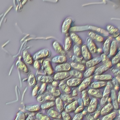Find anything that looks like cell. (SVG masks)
<instances>
[{
  "instance_id": "cell-1",
  "label": "cell",
  "mask_w": 120,
  "mask_h": 120,
  "mask_svg": "<svg viewBox=\"0 0 120 120\" xmlns=\"http://www.w3.org/2000/svg\"><path fill=\"white\" fill-rule=\"evenodd\" d=\"M111 83L109 82H108L107 83V85L106 86L104 92L103 93L102 98L101 101V104L102 105L105 104L107 101L108 100L109 97V96L110 92H111Z\"/></svg>"
},
{
  "instance_id": "cell-2",
  "label": "cell",
  "mask_w": 120,
  "mask_h": 120,
  "mask_svg": "<svg viewBox=\"0 0 120 120\" xmlns=\"http://www.w3.org/2000/svg\"><path fill=\"white\" fill-rule=\"evenodd\" d=\"M92 77H89L85 79L81 82L79 86V90L80 92H82L87 88L91 84Z\"/></svg>"
},
{
  "instance_id": "cell-3",
  "label": "cell",
  "mask_w": 120,
  "mask_h": 120,
  "mask_svg": "<svg viewBox=\"0 0 120 120\" xmlns=\"http://www.w3.org/2000/svg\"><path fill=\"white\" fill-rule=\"evenodd\" d=\"M98 101L96 98H93L90 102L88 108V111L90 113H93L96 111L98 107Z\"/></svg>"
},
{
  "instance_id": "cell-4",
  "label": "cell",
  "mask_w": 120,
  "mask_h": 120,
  "mask_svg": "<svg viewBox=\"0 0 120 120\" xmlns=\"http://www.w3.org/2000/svg\"><path fill=\"white\" fill-rule=\"evenodd\" d=\"M87 43L90 51L93 54H95L98 51L97 48L95 43L90 38L87 39Z\"/></svg>"
},
{
  "instance_id": "cell-5",
  "label": "cell",
  "mask_w": 120,
  "mask_h": 120,
  "mask_svg": "<svg viewBox=\"0 0 120 120\" xmlns=\"http://www.w3.org/2000/svg\"><path fill=\"white\" fill-rule=\"evenodd\" d=\"M113 106L111 103L107 104L105 106L100 112V114L102 116H106L111 112L114 109Z\"/></svg>"
},
{
  "instance_id": "cell-6",
  "label": "cell",
  "mask_w": 120,
  "mask_h": 120,
  "mask_svg": "<svg viewBox=\"0 0 120 120\" xmlns=\"http://www.w3.org/2000/svg\"><path fill=\"white\" fill-rule=\"evenodd\" d=\"M71 68V66L69 64H64L57 66L55 68V70L56 71L66 72L70 71Z\"/></svg>"
},
{
  "instance_id": "cell-7",
  "label": "cell",
  "mask_w": 120,
  "mask_h": 120,
  "mask_svg": "<svg viewBox=\"0 0 120 120\" xmlns=\"http://www.w3.org/2000/svg\"><path fill=\"white\" fill-rule=\"evenodd\" d=\"M72 23L71 19H66L63 23L62 26V31L64 33H67L71 28Z\"/></svg>"
},
{
  "instance_id": "cell-8",
  "label": "cell",
  "mask_w": 120,
  "mask_h": 120,
  "mask_svg": "<svg viewBox=\"0 0 120 120\" xmlns=\"http://www.w3.org/2000/svg\"><path fill=\"white\" fill-rule=\"evenodd\" d=\"M82 82L81 79L78 78L71 79L67 81V84L69 87H76L80 85Z\"/></svg>"
},
{
  "instance_id": "cell-9",
  "label": "cell",
  "mask_w": 120,
  "mask_h": 120,
  "mask_svg": "<svg viewBox=\"0 0 120 120\" xmlns=\"http://www.w3.org/2000/svg\"><path fill=\"white\" fill-rule=\"evenodd\" d=\"M53 46L55 51L58 54L62 56H64V55H66V52L58 42L57 41L54 42L53 44Z\"/></svg>"
},
{
  "instance_id": "cell-10",
  "label": "cell",
  "mask_w": 120,
  "mask_h": 120,
  "mask_svg": "<svg viewBox=\"0 0 120 120\" xmlns=\"http://www.w3.org/2000/svg\"><path fill=\"white\" fill-rule=\"evenodd\" d=\"M69 73L67 72H62L57 73L54 76L55 80H62L67 78L70 76Z\"/></svg>"
},
{
  "instance_id": "cell-11",
  "label": "cell",
  "mask_w": 120,
  "mask_h": 120,
  "mask_svg": "<svg viewBox=\"0 0 120 120\" xmlns=\"http://www.w3.org/2000/svg\"><path fill=\"white\" fill-rule=\"evenodd\" d=\"M101 61V59L100 57H96L92 60L87 62L86 63V66L87 67L89 68L94 67L95 66L99 64Z\"/></svg>"
},
{
  "instance_id": "cell-12",
  "label": "cell",
  "mask_w": 120,
  "mask_h": 120,
  "mask_svg": "<svg viewBox=\"0 0 120 120\" xmlns=\"http://www.w3.org/2000/svg\"><path fill=\"white\" fill-rule=\"evenodd\" d=\"M87 92L90 95L98 98H102L103 96V93L99 89H90Z\"/></svg>"
},
{
  "instance_id": "cell-13",
  "label": "cell",
  "mask_w": 120,
  "mask_h": 120,
  "mask_svg": "<svg viewBox=\"0 0 120 120\" xmlns=\"http://www.w3.org/2000/svg\"><path fill=\"white\" fill-rule=\"evenodd\" d=\"M78 102L77 101H74L67 106L65 109V111L68 112H71L75 111L78 107Z\"/></svg>"
},
{
  "instance_id": "cell-14",
  "label": "cell",
  "mask_w": 120,
  "mask_h": 120,
  "mask_svg": "<svg viewBox=\"0 0 120 120\" xmlns=\"http://www.w3.org/2000/svg\"><path fill=\"white\" fill-rule=\"evenodd\" d=\"M82 53L85 59L90 60L91 59L92 55L86 45H83L82 47Z\"/></svg>"
},
{
  "instance_id": "cell-15",
  "label": "cell",
  "mask_w": 120,
  "mask_h": 120,
  "mask_svg": "<svg viewBox=\"0 0 120 120\" xmlns=\"http://www.w3.org/2000/svg\"><path fill=\"white\" fill-rule=\"evenodd\" d=\"M82 98L83 100V104L84 106H88L90 104V99L87 92L86 90L82 92Z\"/></svg>"
},
{
  "instance_id": "cell-16",
  "label": "cell",
  "mask_w": 120,
  "mask_h": 120,
  "mask_svg": "<svg viewBox=\"0 0 120 120\" xmlns=\"http://www.w3.org/2000/svg\"><path fill=\"white\" fill-rule=\"evenodd\" d=\"M107 28L109 33L112 34L114 37H117L119 35V31L117 28L111 25H108Z\"/></svg>"
},
{
  "instance_id": "cell-17",
  "label": "cell",
  "mask_w": 120,
  "mask_h": 120,
  "mask_svg": "<svg viewBox=\"0 0 120 120\" xmlns=\"http://www.w3.org/2000/svg\"><path fill=\"white\" fill-rule=\"evenodd\" d=\"M43 64L47 73L50 75H53L54 71L50 62L48 61H45Z\"/></svg>"
},
{
  "instance_id": "cell-18",
  "label": "cell",
  "mask_w": 120,
  "mask_h": 120,
  "mask_svg": "<svg viewBox=\"0 0 120 120\" xmlns=\"http://www.w3.org/2000/svg\"><path fill=\"white\" fill-rule=\"evenodd\" d=\"M118 50V44L116 41H112L110 49V55L114 56L116 54Z\"/></svg>"
},
{
  "instance_id": "cell-19",
  "label": "cell",
  "mask_w": 120,
  "mask_h": 120,
  "mask_svg": "<svg viewBox=\"0 0 120 120\" xmlns=\"http://www.w3.org/2000/svg\"><path fill=\"white\" fill-rule=\"evenodd\" d=\"M48 90L54 97H59L61 95V92L60 90L58 89H57L55 87L49 86L48 87Z\"/></svg>"
},
{
  "instance_id": "cell-20",
  "label": "cell",
  "mask_w": 120,
  "mask_h": 120,
  "mask_svg": "<svg viewBox=\"0 0 120 120\" xmlns=\"http://www.w3.org/2000/svg\"><path fill=\"white\" fill-rule=\"evenodd\" d=\"M112 98L113 101V106L116 109H118L119 108L118 100H117V95L116 93L114 90H113L111 91Z\"/></svg>"
},
{
  "instance_id": "cell-21",
  "label": "cell",
  "mask_w": 120,
  "mask_h": 120,
  "mask_svg": "<svg viewBox=\"0 0 120 120\" xmlns=\"http://www.w3.org/2000/svg\"><path fill=\"white\" fill-rule=\"evenodd\" d=\"M88 34L90 37L92 39L94 40H95L98 42L101 43L104 41V39L103 37L95 33H94L90 31L88 33Z\"/></svg>"
},
{
  "instance_id": "cell-22",
  "label": "cell",
  "mask_w": 120,
  "mask_h": 120,
  "mask_svg": "<svg viewBox=\"0 0 120 120\" xmlns=\"http://www.w3.org/2000/svg\"><path fill=\"white\" fill-rule=\"evenodd\" d=\"M106 83L105 81H101L99 82H95L92 83L90 87L93 89H98L104 87L106 86Z\"/></svg>"
},
{
  "instance_id": "cell-23",
  "label": "cell",
  "mask_w": 120,
  "mask_h": 120,
  "mask_svg": "<svg viewBox=\"0 0 120 120\" xmlns=\"http://www.w3.org/2000/svg\"><path fill=\"white\" fill-rule=\"evenodd\" d=\"M48 114L50 117L54 118L60 119L61 118L62 115L53 109H50L48 112Z\"/></svg>"
},
{
  "instance_id": "cell-24",
  "label": "cell",
  "mask_w": 120,
  "mask_h": 120,
  "mask_svg": "<svg viewBox=\"0 0 120 120\" xmlns=\"http://www.w3.org/2000/svg\"><path fill=\"white\" fill-rule=\"evenodd\" d=\"M109 67L105 65L101 66L98 68L97 69H95L94 72L95 74L96 75H101L107 71V70H109Z\"/></svg>"
},
{
  "instance_id": "cell-25",
  "label": "cell",
  "mask_w": 120,
  "mask_h": 120,
  "mask_svg": "<svg viewBox=\"0 0 120 120\" xmlns=\"http://www.w3.org/2000/svg\"><path fill=\"white\" fill-rule=\"evenodd\" d=\"M111 39L108 38L105 41L103 47V51L106 55L109 54L111 47Z\"/></svg>"
},
{
  "instance_id": "cell-26",
  "label": "cell",
  "mask_w": 120,
  "mask_h": 120,
  "mask_svg": "<svg viewBox=\"0 0 120 120\" xmlns=\"http://www.w3.org/2000/svg\"><path fill=\"white\" fill-rule=\"evenodd\" d=\"M55 100L54 97L53 95L49 94H48L47 95H43L40 96L38 98V101L40 102L45 101V100H50V101H54Z\"/></svg>"
},
{
  "instance_id": "cell-27",
  "label": "cell",
  "mask_w": 120,
  "mask_h": 120,
  "mask_svg": "<svg viewBox=\"0 0 120 120\" xmlns=\"http://www.w3.org/2000/svg\"><path fill=\"white\" fill-rule=\"evenodd\" d=\"M55 104L57 109L59 112H62L64 109V103L62 100L59 98H56L55 101Z\"/></svg>"
},
{
  "instance_id": "cell-28",
  "label": "cell",
  "mask_w": 120,
  "mask_h": 120,
  "mask_svg": "<svg viewBox=\"0 0 120 120\" xmlns=\"http://www.w3.org/2000/svg\"><path fill=\"white\" fill-rule=\"evenodd\" d=\"M67 57L65 56H60L55 57L52 59V61L54 63L63 64L67 61Z\"/></svg>"
},
{
  "instance_id": "cell-29",
  "label": "cell",
  "mask_w": 120,
  "mask_h": 120,
  "mask_svg": "<svg viewBox=\"0 0 120 120\" xmlns=\"http://www.w3.org/2000/svg\"><path fill=\"white\" fill-rule=\"evenodd\" d=\"M94 79L96 80L100 81H109L112 79V76L109 74L99 75L95 76Z\"/></svg>"
},
{
  "instance_id": "cell-30",
  "label": "cell",
  "mask_w": 120,
  "mask_h": 120,
  "mask_svg": "<svg viewBox=\"0 0 120 120\" xmlns=\"http://www.w3.org/2000/svg\"><path fill=\"white\" fill-rule=\"evenodd\" d=\"M59 87L63 92L67 94H70L71 92V90L70 87L67 85V84L63 82L60 83L59 85Z\"/></svg>"
},
{
  "instance_id": "cell-31",
  "label": "cell",
  "mask_w": 120,
  "mask_h": 120,
  "mask_svg": "<svg viewBox=\"0 0 120 120\" xmlns=\"http://www.w3.org/2000/svg\"><path fill=\"white\" fill-rule=\"evenodd\" d=\"M101 58L105 65L109 67V68L111 67L112 63L109 60V59L107 57L106 55L104 54H102L101 55Z\"/></svg>"
},
{
  "instance_id": "cell-32",
  "label": "cell",
  "mask_w": 120,
  "mask_h": 120,
  "mask_svg": "<svg viewBox=\"0 0 120 120\" xmlns=\"http://www.w3.org/2000/svg\"><path fill=\"white\" fill-rule=\"evenodd\" d=\"M71 37L74 42L77 44V45H80L82 44V40L78 35L74 33L71 34Z\"/></svg>"
},
{
  "instance_id": "cell-33",
  "label": "cell",
  "mask_w": 120,
  "mask_h": 120,
  "mask_svg": "<svg viewBox=\"0 0 120 120\" xmlns=\"http://www.w3.org/2000/svg\"><path fill=\"white\" fill-rule=\"evenodd\" d=\"M88 29L91 30L96 31L98 32V33L102 34L104 36H107L109 35V33H108V32H107V31H106V30L102 29L100 28H98V27H95V26H89Z\"/></svg>"
},
{
  "instance_id": "cell-34",
  "label": "cell",
  "mask_w": 120,
  "mask_h": 120,
  "mask_svg": "<svg viewBox=\"0 0 120 120\" xmlns=\"http://www.w3.org/2000/svg\"><path fill=\"white\" fill-rule=\"evenodd\" d=\"M50 55V52L47 50H43L39 52L37 54L36 57L38 59H41L48 57Z\"/></svg>"
},
{
  "instance_id": "cell-35",
  "label": "cell",
  "mask_w": 120,
  "mask_h": 120,
  "mask_svg": "<svg viewBox=\"0 0 120 120\" xmlns=\"http://www.w3.org/2000/svg\"><path fill=\"white\" fill-rule=\"evenodd\" d=\"M71 66L75 69L80 71H83L85 69V67L84 65L78 63L73 62L71 64Z\"/></svg>"
},
{
  "instance_id": "cell-36",
  "label": "cell",
  "mask_w": 120,
  "mask_h": 120,
  "mask_svg": "<svg viewBox=\"0 0 120 120\" xmlns=\"http://www.w3.org/2000/svg\"><path fill=\"white\" fill-rule=\"evenodd\" d=\"M72 41L69 37L67 38L65 41V45L64 49L65 51H68L71 49L72 46Z\"/></svg>"
},
{
  "instance_id": "cell-37",
  "label": "cell",
  "mask_w": 120,
  "mask_h": 120,
  "mask_svg": "<svg viewBox=\"0 0 120 120\" xmlns=\"http://www.w3.org/2000/svg\"><path fill=\"white\" fill-rule=\"evenodd\" d=\"M95 69H96V68H95V67H91V68L88 69L86 71L85 74H84V76H85V77L88 78L92 76L93 73H94Z\"/></svg>"
},
{
  "instance_id": "cell-38",
  "label": "cell",
  "mask_w": 120,
  "mask_h": 120,
  "mask_svg": "<svg viewBox=\"0 0 120 120\" xmlns=\"http://www.w3.org/2000/svg\"><path fill=\"white\" fill-rule=\"evenodd\" d=\"M61 98L62 100L67 103H71L74 101V99L68 94L63 95Z\"/></svg>"
},
{
  "instance_id": "cell-39",
  "label": "cell",
  "mask_w": 120,
  "mask_h": 120,
  "mask_svg": "<svg viewBox=\"0 0 120 120\" xmlns=\"http://www.w3.org/2000/svg\"><path fill=\"white\" fill-rule=\"evenodd\" d=\"M70 75H72V76L76 78L81 79L83 77L82 74L81 73L80 71H71L69 73Z\"/></svg>"
},
{
  "instance_id": "cell-40",
  "label": "cell",
  "mask_w": 120,
  "mask_h": 120,
  "mask_svg": "<svg viewBox=\"0 0 120 120\" xmlns=\"http://www.w3.org/2000/svg\"><path fill=\"white\" fill-rule=\"evenodd\" d=\"M116 114L115 112H112L109 114L106 115L102 119V120H114L116 117Z\"/></svg>"
},
{
  "instance_id": "cell-41",
  "label": "cell",
  "mask_w": 120,
  "mask_h": 120,
  "mask_svg": "<svg viewBox=\"0 0 120 120\" xmlns=\"http://www.w3.org/2000/svg\"><path fill=\"white\" fill-rule=\"evenodd\" d=\"M72 60L75 62V63H78V64H85L86 61L83 59V57H79L76 56H73L72 58Z\"/></svg>"
},
{
  "instance_id": "cell-42",
  "label": "cell",
  "mask_w": 120,
  "mask_h": 120,
  "mask_svg": "<svg viewBox=\"0 0 120 120\" xmlns=\"http://www.w3.org/2000/svg\"><path fill=\"white\" fill-rule=\"evenodd\" d=\"M40 80L42 82L45 83H50L53 82L54 80L52 78L49 76H41Z\"/></svg>"
},
{
  "instance_id": "cell-43",
  "label": "cell",
  "mask_w": 120,
  "mask_h": 120,
  "mask_svg": "<svg viewBox=\"0 0 120 120\" xmlns=\"http://www.w3.org/2000/svg\"><path fill=\"white\" fill-rule=\"evenodd\" d=\"M55 103L54 102L51 101L45 104H43L41 105V108L42 109H50L55 105Z\"/></svg>"
},
{
  "instance_id": "cell-44",
  "label": "cell",
  "mask_w": 120,
  "mask_h": 120,
  "mask_svg": "<svg viewBox=\"0 0 120 120\" xmlns=\"http://www.w3.org/2000/svg\"><path fill=\"white\" fill-rule=\"evenodd\" d=\"M74 52L76 56L79 57L81 55V50L80 47L77 45H74L73 48Z\"/></svg>"
},
{
  "instance_id": "cell-45",
  "label": "cell",
  "mask_w": 120,
  "mask_h": 120,
  "mask_svg": "<svg viewBox=\"0 0 120 120\" xmlns=\"http://www.w3.org/2000/svg\"><path fill=\"white\" fill-rule=\"evenodd\" d=\"M37 116L40 120H51L49 116L41 113L38 114Z\"/></svg>"
},
{
  "instance_id": "cell-46",
  "label": "cell",
  "mask_w": 120,
  "mask_h": 120,
  "mask_svg": "<svg viewBox=\"0 0 120 120\" xmlns=\"http://www.w3.org/2000/svg\"><path fill=\"white\" fill-rule=\"evenodd\" d=\"M120 60V52H119L112 59V63L113 64H116L119 62Z\"/></svg>"
},
{
  "instance_id": "cell-47",
  "label": "cell",
  "mask_w": 120,
  "mask_h": 120,
  "mask_svg": "<svg viewBox=\"0 0 120 120\" xmlns=\"http://www.w3.org/2000/svg\"><path fill=\"white\" fill-rule=\"evenodd\" d=\"M62 116L64 120H71V117L68 112L64 111L62 112Z\"/></svg>"
},
{
  "instance_id": "cell-48",
  "label": "cell",
  "mask_w": 120,
  "mask_h": 120,
  "mask_svg": "<svg viewBox=\"0 0 120 120\" xmlns=\"http://www.w3.org/2000/svg\"><path fill=\"white\" fill-rule=\"evenodd\" d=\"M28 110L30 111H38L40 109V107L38 106H33L28 107V109H27Z\"/></svg>"
},
{
  "instance_id": "cell-49",
  "label": "cell",
  "mask_w": 120,
  "mask_h": 120,
  "mask_svg": "<svg viewBox=\"0 0 120 120\" xmlns=\"http://www.w3.org/2000/svg\"><path fill=\"white\" fill-rule=\"evenodd\" d=\"M83 118V115L82 113L77 114L72 120H82Z\"/></svg>"
},
{
  "instance_id": "cell-50",
  "label": "cell",
  "mask_w": 120,
  "mask_h": 120,
  "mask_svg": "<svg viewBox=\"0 0 120 120\" xmlns=\"http://www.w3.org/2000/svg\"><path fill=\"white\" fill-rule=\"evenodd\" d=\"M84 107L83 105H80L79 106L77 107V109L75 111V114L80 113L81 112H82L84 110Z\"/></svg>"
},
{
  "instance_id": "cell-51",
  "label": "cell",
  "mask_w": 120,
  "mask_h": 120,
  "mask_svg": "<svg viewBox=\"0 0 120 120\" xmlns=\"http://www.w3.org/2000/svg\"><path fill=\"white\" fill-rule=\"evenodd\" d=\"M46 88H47V85L46 83H44L42 85V87L40 91V94H43L45 92V91L46 90Z\"/></svg>"
},
{
  "instance_id": "cell-52",
  "label": "cell",
  "mask_w": 120,
  "mask_h": 120,
  "mask_svg": "<svg viewBox=\"0 0 120 120\" xmlns=\"http://www.w3.org/2000/svg\"><path fill=\"white\" fill-rule=\"evenodd\" d=\"M24 115L23 113H22L21 112L20 113V114H19V117L17 118V120H24Z\"/></svg>"
},
{
  "instance_id": "cell-53",
  "label": "cell",
  "mask_w": 120,
  "mask_h": 120,
  "mask_svg": "<svg viewBox=\"0 0 120 120\" xmlns=\"http://www.w3.org/2000/svg\"><path fill=\"white\" fill-rule=\"evenodd\" d=\"M113 73H114L116 75H119L120 74V71L119 70H117V69H113L112 71Z\"/></svg>"
},
{
  "instance_id": "cell-54",
  "label": "cell",
  "mask_w": 120,
  "mask_h": 120,
  "mask_svg": "<svg viewBox=\"0 0 120 120\" xmlns=\"http://www.w3.org/2000/svg\"><path fill=\"white\" fill-rule=\"evenodd\" d=\"M100 115V111L99 110V111H97L95 113V114L94 115V118L95 119H97V118H98V116Z\"/></svg>"
},
{
  "instance_id": "cell-55",
  "label": "cell",
  "mask_w": 120,
  "mask_h": 120,
  "mask_svg": "<svg viewBox=\"0 0 120 120\" xmlns=\"http://www.w3.org/2000/svg\"><path fill=\"white\" fill-rule=\"evenodd\" d=\"M87 119L88 120H96L94 118H93L92 116L90 115H88L87 116Z\"/></svg>"
},
{
  "instance_id": "cell-56",
  "label": "cell",
  "mask_w": 120,
  "mask_h": 120,
  "mask_svg": "<svg viewBox=\"0 0 120 120\" xmlns=\"http://www.w3.org/2000/svg\"><path fill=\"white\" fill-rule=\"evenodd\" d=\"M78 95V92L76 90H74L73 91L72 96L73 97H76Z\"/></svg>"
},
{
  "instance_id": "cell-57",
  "label": "cell",
  "mask_w": 120,
  "mask_h": 120,
  "mask_svg": "<svg viewBox=\"0 0 120 120\" xmlns=\"http://www.w3.org/2000/svg\"><path fill=\"white\" fill-rule=\"evenodd\" d=\"M52 85L53 86V87H57L58 85V82L56 81H53Z\"/></svg>"
},
{
  "instance_id": "cell-58",
  "label": "cell",
  "mask_w": 120,
  "mask_h": 120,
  "mask_svg": "<svg viewBox=\"0 0 120 120\" xmlns=\"http://www.w3.org/2000/svg\"><path fill=\"white\" fill-rule=\"evenodd\" d=\"M27 120H33V115H30Z\"/></svg>"
},
{
  "instance_id": "cell-59",
  "label": "cell",
  "mask_w": 120,
  "mask_h": 120,
  "mask_svg": "<svg viewBox=\"0 0 120 120\" xmlns=\"http://www.w3.org/2000/svg\"><path fill=\"white\" fill-rule=\"evenodd\" d=\"M119 97H120V93H119L118 97V98H117V100H118V103L120 102V99H119Z\"/></svg>"
},
{
  "instance_id": "cell-60",
  "label": "cell",
  "mask_w": 120,
  "mask_h": 120,
  "mask_svg": "<svg viewBox=\"0 0 120 120\" xmlns=\"http://www.w3.org/2000/svg\"><path fill=\"white\" fill-rule=\"evenodd\" d=\"M82 114L83 115H86L87 114V112L86 111H83V112H82Z\"/></svg>"
},
{
  "instance_id": "cell-61",
  "label": "cell",
  "mask_w": 120,
  "mask_h": 120,
  "mask_svg": "<svg viewBox=\"0 0 120 120\" xmlns=\"http://www.w3.org/2000/svg\"><path fill=\"white\" fill-rule=\"evenodd\" d=\"M116 79L117 80H118V81L119 82V81H120V78H119V76H117V77H116Z\"/></svg>"
},
{
  "instance_id": "cell-62",
  "label": "cell",
  "mask_w": 120,
  "mask_h": 120,
  "mask_svg": "<svg viewBox=\"0 0 120 120\" xmlns=\"http://www.w3.org/2000/svg\"><path fill=\"white\" fill-rule=\"evenodd\" d=\"M116 40H117L118 41H120V37H119V36H118L117 37V38H116Z\"/></svg>"
},
{
  "instance_id": "cell-63",
  "label": "cell",
  "mask_w": 120,
  "mask_h": 120,
  "mask_svg": "<svg viewBox=\"0 0 120 120\" xmlns=\"http://www.w3.org/2000/svg\"><path fill=\"white\" fill-rule=\"evenodd\" d=\"M54 120H59V119H55Z\"/></svg>"
}]
</instances>
